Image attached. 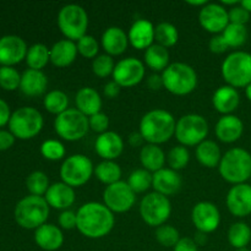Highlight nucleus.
I'll list each match as a JSON object with an SVG mask.
<instances>
[{
  "instance_id": "1",
  "label": "nucleus",
  "mask_w": 251,
  "mask_h": 251,
  "mask_svg": "<svg viewBox=\"0 0 251 251\" xmlns=\"http://www.w3.org/2000/svg\"><path fill=\"white\" fill-rule=\"evenodd\" d=\"M76 228L88 239H100L107 237L115 225L114 213L104 203L95 201L83 203L76 212Z\"/></svg>"
},
{
  "instance_id": "2",
  "label": "nucleus",
  "mask_w": 251,
  "mask_h": 251,
  "mask_svg": "<svg viewBox=\"0 0 251 251\" xmlns=\"http://www.w3.org/2000/svg\"><path fill=\"white\" fill-rule=\"evenodd\" d=\"M176 122L172 113L164 109H153L141 118L139 131L147 144L159 146L176 135Z\"/></svg>"
},
{
  "instance_id": "3",
  "label": "nucleus",
  "mask_w": 251,
  "mask_h": 251,
  "mask_svg": "<svg viewBox=\"0 0 251 251\" xmlns=\"http://www.w3.org/2000/svg\"><path fill=\"white\" fill-rule=\"evenodd\" d=\"M221 176L227 183L244 184L251 176V154L242 147H234L222 156L218 166Z\"/></svg>"
},
{
  "instance_id": "4",
  "label": "nucleus",
  "mask_w": 251,
  "mask_h": 251,
  "mask_svg": "<svg viewBox=\"0 0 251 251\" xmlns=\"http://www.w3.org/2000/svg\"><path fill=\"white\" fill-rule=\"evenodd\" d=\"M50 207L44 196L29 195L19 201L15 207V220L25 229H37L46 225Z\"/></svg>"
},
{
  "instance_id": "5",
  "label": "nucleus",
  "mask_w": 251,
  "mask_h": 251,
  "mask_svg": "<svg viewBox=\"0 0 251 251\" xmlns=\"http://www.w3.org/2000/svg\"><path fill=\"white\" fill-rule=\"evenodd\" d=\"M163 86L174 96H186L194 92L198 86V74L193 66L185 63L169 64L162 73Z\"/></svg>"
},
{
  "instance_id": "6",
  "label": "nucleus",
  "mask_w": 251,
  "mask_h": 251,
  "mask_svg": "<svg viewBox=\"0 0 251 251\" xmlns=\"http://www.w3.org/2000/svg\"><path fill=\"white\" fill-rule=\"evenodd\" d=\"M222 77L228 86L244 88L251 83V54L237 50L223 60L221 68Z\"/></svg>"
},
{
  "instance_id": "7",
  "label": "nucleus",
  "mask_w": 251,
  "mask_h": 251,
  "mask_svg": "<svg viewBox=\"0 0 251 251\" xmlns=\"http://www.w3.org/2000/svg\"><path fill=\"white\" fill-rule=\"evenodd\" d=\"M58 27L66 39L77 42L86 36L88 28V15L82 6L68 4L59 10Z\"/></svg>"
},
{
  "instance_id": "8",
  "label": "nucleus",
  "mask_w": 251,
  "mask_h": 251,
  "mask_svg": "<svg viewBox=\"0 0 251 251\" xmlns=\"http://www.w3.org/2000/svg\"><path fill=\"white\" fill-rule=\"evenodd\" d=\"M44 120L41 112L32 107H22L15 110L9 122L10 132L20 140H29L43 129Z\"/></svg>"
},
{
  "instance_id": "9",
  "label": "nucleus",
  "mask_w": 251,
  "mask_h": 251,
  "mask_svg": "<svg viewBox=\"0 0 251 251\" xmlns=\"http://www.w3.org/2000/svg\"><path fill=\"white\" fill-rule=\"evenodd\" d=\"M208 135V123L202 115L191 114L183 115L176 122V137L181 146H199L206 140Z\"/></svg>"
},
{
  "instance_id": "10",
  "label": "nucleus",
  "mask_w": 251,
  "mask_h": 251,
  "mask_svg": "<svg viewBox=\"0 0 251 251\" xmlns=\"http://www.w3.org/2000/svg\"><path fill=\"white\" fill-rule=\"evenodd\" d=\"M54 130L65 141H78L90 130L88 118L75 108H69L54 120Z\"/></svg>"
},
{
  "instance_id": "11",
  "label": "nucleus",
  "mask_w": 251,
  "mask_h": 251,
  "mask_svg": "<svg viewBox=\"0 0 251 251\" xmlns=\"http://www.w3.org/2000/svg\"><path fill=\"white\" fill-rule=\"evenodd\" d=\"M95 173L92 161L85 154H73L65 158L60 167L61 181L71 188L85 185Z\"/></svg>"
},
{
  "instance_id": "12",
  "label": "nucleus",
  "mask_w": 251,
  "mask_h": 251,
  "mask_svg": "<svg viewBox=\"0 0 251 251\" xmlns=\"http://www.w3.org/2000/svg\"><path fill=\"white\" fill-rule=\"evenodd\" d=\"M172 213V203L167 196L150 193L140 202V216L150 227H161L166 225Z\"/></svg>"
},
{
  "instance_id": "13",
  "label": "nucleus",
  "mask_w": 251,
  "mask_h": 251,
  "mask_svg": "<svg viewBox=\"0 0 251 251\" xmlns=\"http://www.w3.org/2000/svg\"><path fill=\"white\" fill-rule=\"evenodd\" d=\"M103 201L113 213H125L134 207L136 194L132 191L127 181L120 180L104 189Z\"/></svg>"
},
{
  "instance_id": "14",
  "label": "nucleus",
  "mask_w": 251,
  "mask_h": 251,
  "mask_svg": "<svg viewBox=\"0 0 251 251\" xmlns=\"http://www.w3.org/2000/svg\"><path fill=\"white\" fill-rule=\"evenodd\" d=\"M145 65L136 58H125L115 64L113 71V81L120 87L130 88L139 85L145 78Z\"/></svg>"
},
{
  "instance_id": "15",
  "label": "nucleus",
  "mask_w": 251,
  "mask_h": 251,
  "mask_svg": "<svg viewBox=\"0 0 251 251\" xmlns=\"http://www.w3.org/2000/svg\"><path fill=\"white\" fill-rule=\"evenodd\" d=\"M191 221L198 232L210 234L221 225V213L217 206L210 201H201L193 207Z\"/></svg>"
},
{
  "instance_id": "16",
  "label": "nucleus",
  "mask_w": 251,
  "mask_h": 251,
  "mask_svg": "<svg viewBox=\"0 0 251 251\" xmlns=\"http://www.w3.org/2000/svg\"><path fill=\"white\" fill-rule=\"evenodd\" d=\"M199 21L201 27L213 34H221L229 25L228 11L223 5L208 2L200 10Z\"/></svg>"
},
{
  "instance_id": "17",
  "label": "nucleus",
  "mask_w": 251,
  "mask_h": 251,
  "mask_svg": "<svg viewBox=\"0 0 251 251\" xmlns=\"http://www.w3.org/2000/svg\"><path fill=\"white\" fill-rule=\"evenodd\" d=\"M227 208L235 217H247L251 215V185L238 184L229 189L226 199Z\"/></svg>"
},
{
  "instance_id": "18",
  "label": "nucleus",
  "mask_w": 251,
  "mask_h": 251,
  "mask_svg": "<svg viewBox=\"0 0 251 251\" xmlns=\"http://www.w3.org/2000/svg\"><path fill=\"white\" fill-rule=\"evenodd\" d=\"M26 43L19 36H4L0 38V64L2 66H12L21 63L27 55Z\"/></svg>"
},
{
  "instance_id": "19",
  "label": "nucleus",
  "mask_w": 251,
  "mask_h": 251,
  "mask_svg": "<svg viewBox=\"0 0 251 251\" xmlns=\"http://www.w3.org/2000/svg\"><path fill=\"white\" fill-rule=\"evenodd\" d=\"M96 152L104 161H114L124 150V141L115 131H107L98 135L95 144Z\"/></svg>"
},
{
  "instance_id": "20",
  "label": "nucleus",
  "mask_w": 251,
  "mask_h": 251,
  "mask_svg": "<svg viewBox=\"0 0 251 251\" xmlns=\"http://www.w3.org/2000/svg\"><path fill=\"white\" fill-rule=\"evenodd\" d=\"M154 28L151 21L146 19L136 20L134 24L131 25L127 33V38H129V43L134 47L135 49H145L154 44Z\"/></svg>"
},
{
  "instance_id": "21",
  "label": "nucleus",
  "mask_w": 251,
  "mask_h": 251,
  "mask_svg": "<svg viewBox=\"0 0 251 251\" xmlns=\"http://www.w3.org/2000/svg\"><path fill=\"white\" fill-rule=\"evenodd\" d=\"M44 199L48 202L49 207L65 211L69 210L75 202V190L68 184L59 181V183H54L49 186Z\"/></svg>"
},
{
  "instance_id": "22",
  "label": "nucleus",
  "mask_w": 251,
  "mask_h": 251,
  "mask_svg": "<svg viewBox=\"0 0 251 251\" xmlns=\"http://www.w3.org/2000/svg\"><path fill=\"white\" fill-rule=\"evenodd\" d=\"M180 174L176 171H173L171 168H163L161 171L153 173V181H152V188L154 191L163 196H172L176 195L181 188Z\"/></svg>"
},
{
  "instance_id": "23",
  "label": "nucleus",
  "mask_w": 251,
  "mask_h": 251,
  "mask_svg": "<svg viewBox=\"0 0 251 251\" xmlns=\"http://www.w3.org/2000/svg\"><path fill=\"white\" fill-rule=\"evenodd\" d=\"M216 136L225 144H233L242 137L244 124L237 115H223L216 124Z\"/></svg>"
},
{
  "instance_id": "24",
  "label": "nucleus",
  "mask_w": 251,
  "mask_h": 251,
  "mask_svg": "<svg viewBox=\"0 0 251 251\" xmlns=\"http://www.w3.org/2000/svg\"><path fill=\"white\" fill-rule=\"evenodd\" d=\"M34 242L44 251H55L64 244V234L55 225L46 223L34 232Z\"/></svg>"
},
{
  "instance_id": "25",
  "label": "nucleus",
  "mask_w": 251,
  "mask_h": 251,
  "mask_svg": "<svg viewBox=\"0 0 251 251\" xmlns=\"http://www.w3.org/2000/svg\"><path fill=\"white\" fill-rule=\"evenodd\" d=\"M240 95L237 88L232 86H221L216 90L212 97V104L218 113L229 115L239 107Z\"/></svg>"
},
{
  "instance_id": "26",
  "label": "nucleus",
  "mask_w": 251,
  "mask_h": 251,
  "mask_svg": "<svg viewBox=\"0 0 251 251\" xmlns=\"http://www.w3.org/2000/svg\"><path fill=\"white\" fill-rule=\"evenodd\" d=\"M129 46V38L120 27H108L102 34V47L105 54L110 56L122 55Z\"/></svg>"
},
{
  "instance_id": "27",
  "label": "nucleus",
  "mask_w": 251,
  "mask_h": 251,
  "mask_svg": "<svg viewBox=\"0 0 251 251\" xmlns=\"http://www.w3.org/2000/svg\"><path fill=\"white\" fill-rule=\"evenodd\" d=\"M47 86H48V78L43 71L27 69L21 75L20 90L24 95L28 96V97L42 96L46 92Z\"/></svg>"
},
{
  "instance_id": "28",
  "label": "nucleus",
  "mask_w": 251,
  "mask_h": 251,
  "mask_svg": "<svg viewBox=\"0 0 251 251\" xmlns=\"http://www.w3.org/2000/svg\"><path fill=\"white\" fill-rule=\"evenodd\" d=\"M77 46L75 42L61 39L50 48V63L56 68H68L77 56Z\"/></svg>"
},
{
  "instance_id": "29",
  "label": "nucleus",
  "mask_w": 251,
  "mask_h": 251,
  "mask_svg": "<svg viewBox=\"0 0 251 251\" xmlns=\"http://www.w3.org/2000/svg\"><path fill=\"white\" fill-rule=\"evenodd\" d=\"M76 109L87 118L97 114L102 109V98L92 87H82L77 91L75 97Z\"/></svg>"
},
{
  "instance_id": "30",
  "label": "nucleus",
  "mask_w": 251,
  "mask_h": 251,
  "mask_svg": "<svg viewBox=\"0 0 251 251\" xmlns=\"http://www.w3.org/2000/svg\"><path fill=\"white\" fill-rule=\"evenodd\" d=\"M140 162H141L144 169L151 172V173H156L164 168L166 154H164L163 150L157 145L147 144L142 146L141 151H140Z\"/></svg>"
},
{
  "instance_id": "31",
  "label": "nucleus",
  "mask_w": 251,
  "mask_h": 251,
  "mask_svg": "<svg viewBox=\"0 0 251 251\" xmlns=\"http://www.w3.org/2000/svg\"><path fill=\"white\" fill-rule=\"evenodd\" d=\"M195 154L199 163L206 168H216L220 166L222 159L220 146L212 140H205L199 146H196Z\"/></svg>"
},
{
  "instance_id": "32",
  "label": "nucleus",
  "mask_w": 251,
  "mask_h": 251,
  "mask_svg": "<svg viewBox=\"0 0 251 251\" xmlns=\"http://www.w3.org/2000/svg\"><path fill=\"white\" fill-rule=\"evenodd\" d=\"M144 58L146 65L153 71H164L169 66L168 49L157 43L145 50Z\"/></svg>"
},
{
  "instance_id": "33",
  "label": "nucleus",
  "mask_w": 251,
  "mask_h": 251,
  "mask_svg": "<svg viewBox=\"0 0 251 251\" xmlns=\"http://www.w3.org/2000/svg\"><path fill=\"white\" fill-rule=\"evenodd\" d=\"M95 176L100 183L109 186L112 184L120 181L122 168L114 161H103L98 163L97 167L95 168Z\"/></svg>"
},
{
  "instance_id": "34",
  "label": "nucleus",
  "mask_w": 251,
  "mask_h": 251,
  "mask_svg": "<svg viewBox=\"0 0 251 251\" xmlns=\"http://www.w3.org/2000/svg\"><path fill=\"white\" fill-rule=\"evenodd\" d=\"M50 61V49L42 43L33 44L27 50L26 63L32 70H41Z\"/></svg>"
},
{
  "instance_id": "35",
  "label": "nucleus",
  "mask_w": 251,
  "mask_h": 251,
  "mask_svg": "<svg viewBox=\"0 0 251 251\" xmlns=\"http://www.w3.org/2000/svg\"><path fill=\"white\" fill-rule=\"evenodd\" d=\"M228 242L234 249L248 248L251 242V228L244 222L234 223L228 230Z\"/></svg>"
},
{
  "instance_id": "36",
  "label": "nucleus",
  "mask_w": 251,
  "mask_h": 251,
  "mask_svg": "<svg viewBox=\"0 0 251 251\" xmlns=\"http://www.w3.org/2000/svg\"><path fill=\"white\" fill-rule=\"evenodd\" d=\"M179 33L178 28L173 24L169 22H161L154 28V41L157 44L164 47V48H171L178 43Z\"/></svg>"
},
{
  "instance_id": "37",
  "label": "nucleus",
  "mask_w": 251,
  "mask_h": 251,
  "mask_svg": "<svg viewBox=\"0 0 251 251\" xmlns=\"http://www.w3.org/2000/svg\"><path fill=\"white\" fill-rule=\"evenodd\" d=\"M43 104L49 113L55 114L58 117L61 113L69 109V98L63 91L53 90L44 96Z\"/></svg>"
},
{
  "instance_id": "38",
  "label": "nucleus",
  "mask_w": 251,
  "mask_h": 251,
  "mask_svg": "<svg viewBox=\"0 0 251 251\" xmlns=\"http://www.w3.org/2000/svg\"><path fill=\"white\" fill-rule=\"evenodd\" d=\"M229 48H239L244 46L248 39V28L243 25L229 24L221 33Z\"/></svg>"
},
{
  "instance_id": "39",
  "label": "nucleus",
  "mask_w": 251,
  "mask_h": 251,
  "mask_svg": "<svg viewBox=\"0 0 251 251\" xmlns=\"http://www.w3.org/2000/svg\"><path fill=\"white\" fill-rule=\"evenodd\" d=\"M153 174L146 169H136L127 178V184L135 194H142L152 188Z\"/></svg>"
},
{
  "instance_id": "40",
  "label": "nucleus",
  "mask_w": 251,
  "mask_h": 251,
  "mask_svg": "<svg viewBox=\"0 0 251 251\" xmlns=\"http://www.w3.org/2000/svg\"><path fill=\"white\" fill-rule=\"evenodd\" d=\"M26 186L31 195L43 196L46 195L50 185H49V179L47 174L41 171H37L27 176Z\"/></svg>"
},
{
  "instance_id": "41",
  "label": "nucleus",
  "mask_w": 251,
  "mask_h": 251,
  "mask_svg": "<svg viewBox=\"0 0 251 251\" xmlns=\"http://www.w3.org/2000/svg\"><path fill=\"white\" fill-rule=\"evenodd\" d=\"M189 161H190V153H189L188 149L185 146L173 147L171 151L167 154V162L169 164V168L173 171H181L188 166Z\"/></svg>"
},
{
  "instance_id": "42",
  "label": "nucleus",
  "mask_w": 251,
  "mask_h": 251,
  "mask_svg": "<svg viewBox=\"0 0 251 251\" xmlns=\"http://www.w3.org/2000/svg\"><path fill=\"white\" fill-rule=\"evenodd\" d=\"M154 237H156V240L162 247L166 248H174L176 243L180 240L178 229L171 225H163L157 228Z\"/></svg>"
},
{
  "instance_id": "43",
  "label": "nucleus",
  "mask_w": 251,
  "mask_h": 251,
  "mask_svg": "<svg viewBox=\"0 0 251 251\" xmlns=\"http://www.w3.org/2000/svg\"><path fill=\"white\" fill-rule=\"evenodd\" d=\"M65 146L59 140H46L41 145V153L48 161H60L65 156Z\"/></svg>"
},
{
  "instance_id": "44",
  "label": "nucleus",
  "mask_w": 251,
  "mask_h": 251,
  "mask_svg": "<svg viewBox=\"0 0 251 251\" xmlns=\"http://www.w3.org/2000/svg\"><path fill=\"white\" fill-rule=\"evenodd\" d=\"M21 75L12 66H1L0 68V87L6 91H15L20 88Z\"/></svg>"
},
{
  "instance_id": "45",
  "label": "nucleus",
  "mask_w": 251,
  "mask_h": 251,
  "mask_svg": "<svg viewBox=\"0 0 251 251\" xmlns=\"http://www.w3.org/2000/svg\"><path fill=\"white\" fill-rule=\"evenodd\" d=\"M115 63L113 58L108 54H100L92 61V71L96 76L100 78H105L113 75Z\"/></svg>"
},
{
  "instance_id": "46",
  "label": "nucleus",
  "mask_w": 251,
  "mask_h": 251,
  "mask_svg": "<svg viewBox=\"0 0 251 251\" xmlns=\"http://www.w3.org/2000/svg\"><path fill=\"white\" fill-rule=\"evenodd\" d=\"M77 46V51L80 55L86 59H95L97 58V54L100 51V44L97 39L91 34H86L82 38H80L76 43Z\"/></svg>"
},
{
  "instance_id": "47",
  "label": "nucleus",
  "mask_w": 251,
  "mask_h": 251,
  "mask_svg": "<svg viewBox=\"0 0 251 251\" xmlns=\"http://www.w3.org/2000/svg\"><path fill=\"white\" fill-rule=\"evenodd\" d=\"M88 125L92 131L97 132V134H103V132L108 131V126H109V118L107 114L100 112L97 114L92 115L88 118Z\"/></svg>"
},
{
  "instance_id": "48",
  "label": "nucleus",
  "mask_w": 251,
  "mask_h": 251,
  "mask_svg": "<svg viewBox=\"0 0 251 251\" xmlns=\"http://www.w3.org/2000/svg\"><path fill=\"white\" fill-rule=\"evenodd\" d=\"M228 17H229V24H235V25H245L249 22L250 20V12H248L242 5H237V6L232 7L228 11Z\"/></svg>"
},
{
  "instance_id": "49",
  "label": "nucleus",
  "mask_w": 251,
  "mask_h": 251,
  "mask_svg": "<svg viewBox=\"0 0 251 251\" xmlns=\"http://www.w3.org/2000/svg\"><path fill=\"white\" fill-rule=\"evenodd\" d=\"M58 222L61 229H75L76 226H77V216H76V212H74L71 210L61 211V213L59 215Z\"/></svg>"
},
{
  "instance_id": "50",
  "label": "nucleus",
  "mask_w": 251,
  "mask_h": 251,
  "mask_svg": "<svg viewBox=\"0 0 251 251\" xmlns=\"http://www.w3.org/2000/svg\"><path fill=\"white\" fill-rule=\"evenodd\" d=\"M208 48L212 53L215 54H222L225 51H227L229 49V47L226 43L225 38H223L222 34H215L212 38L208 42Z\"/></svg>"
},
{
  "instance_id": "51",
  "label": "nucleus",
  "mask_w": 251,
  "mask_h": 251,
  "mask_svg": "<svg viewBox=\"0 0 251 251\" xmlns=\"http://www.w3.org/2000/svg\"><path fill=\"white\" fill-rule=\"evenodd\" d=\"M173 251H198V244L191 238H180V240L173 248Z\"/></svg>"
},
{
  "instance_id": "52",
  "label": "nucleus",
  "mask_w": 251,
  "mask_h": 251,
  "mask_svg": "<svg viewBox=\"0 0 251 251\" xmlns=\"http://www.w3.org/2000/svg\"><path fill=\"white\" fill-rule=\"evenodd\" d=\"M15 136L10 131L0 130V151L9 150L14 145Z\"/></svg>"
},
{
  "instance_id": "53",
  "label": "nucleus",
  "mask_w": 251,
  "mask_h": 251,
  "mask_svg": "<svg viewBox=\"0 0 251 251\" xmlns=\"http://www.w3.org/2000/svg\"><path fill=\"white\" fill-rule=\"evenodd\" d=\"M120 88L122 87H120L117 82H114V81H110V82H108L107 85L104 86V88H103V93H104V96L107 98L113 100V98H115L119 96Z\"/></svg>"
},
{
  "instance_id": "54",
  "label": "nucleus",
  "mask_w": 251,
  "mask_h": 251,
  "mask_svg": "<svg viewBox=\"0 0 251 251\" xmlns=\"http://www.w3.org/2000/svg\"><path fill=\"white\" fill-rule=\"evenodd\" d=\"M147 86L152 91H159L161 88H163L164 86L162 75H158V74H152V75H150L149 78H147Z\"/></svg>"
},
{
  "instance_id": "55",
  "label": "nucleus",
  "mask_w": 251,
  "mask_h": 251,
  "mask_svg": "<svg viewBox=\"0 0 251 251\" xmlns=\"http://www.w3.org/2000/svg\"><path fill=\"white\" fill-rule=\"evenodd\" d=\"M10 118H11V113H10L9 105L5 100H0V127L7 124L10 122Z\"/></svg>"
},
{
  "instance_id": "56",
  "label": "nucleus",
  "mask_w": 251,
  "mask_h": 251,
  "mask_svg": "<svg viewBox=\"0 0 251 251\" xmlns=\"http://www.w3.org/2000/svg\"><path fill=\"white\" fill-rule=\"evenodd\" d=\"M127 142H129V145L131 147H140L144 145L145 139H144V136L141 135V132L135 131V132H131V134L129 135Z\"/></svg>"
},
{
  "instance_id": "57",
  "label": "nucleus",
  "mask_w": 251,
  "mask_h": 251,
  "mask_svg": "<svg viewBox=\"0 0 251 251\" xmlns=\"http://www.w3.org/2000/svg\"><path fill=\"white\" fill-rule=\"evenodd\" d=\"M194 240H195V243H196V244H198V247H201V245H205L206 242H207V234H205V233L198 232V234L195 235Z\"/></svg>"
},
{
  "instance_id": "58",
  "label": "nucleus",
  "mask_w": 251,
  "mask_h": 251,
  "mask_svg": "<svg viewBox=\"0 0 251 251\" xmlns=\"http://www.w3.org/2000/svg\"><path fill=\"white\" fill-rule=\"evenodd\" d=\"M186 4L191 5V6H195V7H201V9H202L205 5L208 4V2H207V0H199V1H191V0H188V1H186Z\"/></svg>"
},
{
  "instance_id": "59",
  "label": "nucleus",
  "mask_w": 251,
  "mask_h": 251,
  "mask_svg": "<svg viewBox=\"0 0 251 251\" xmlns=\"http://www.w3.org/2000/svg\"><path fill=\"white\" fill-rule=\"evenodd\" d=\"M240 1H238V0H222V2H221V5H223V6L226 7V5L227 6H237V5H239Z\"/></svg>"
},
{
  "instance_id": "60",
  "label": "nucleus",
  "mask_w": 251,
  "mask_h": 251,
  "mask_svg": "<svg viewBox=\"0 0 251 251\" xmlns=\"http://www.w3.org/2000/svg\"><path fill=\"white\" fill-rule=\"evenodd\" d=\"M240 5H242L248 12L251 14V0H242V1H240Z\"/></svg>"
},
{
  "instance_id": "61",
  "label": "nucleus",
  "mask_w": 251,
  "mask_h": 251,
  "mask_svg": "<svg viewBox=\"0 0 251 251\" xmlns=\"http://www.w3.org/2000/svg\"><path fill=\"white\" fill-rule=\"evenodd\" d=\"M245 96H247L248 100L251 102V83L250 85H248L247 87H245Z\"/></svg>"
},
{
  "instance_id": "62",
  "label": "nucleus",
  "mask_w": 251,
  "mask_h": 251,
  "mask_svg": "<svg viewBox=\"0 0 251 251\" xmlns=\"http://www.w3.org/2000/svg\"><path fill=\"white\" fill-rule=\"evenodd\" d=\"M237 251H250L248 248H242V249H237Z\"/></svg>"
},
{
  "instance_id": "63",
  "label": "nucleus",
  "mask_w": 251,
  "mask_h": 251,
  "mask_svg": "<svg viewBox=\"0 0 251 251\" xmlns=\"http://www.w3.org/2000/svg\"><path fill=\"white\" fill-rule=\"evenodd\" d=\"M250 180H251V176H250Z\"/></svg>"
}]
</instances>
